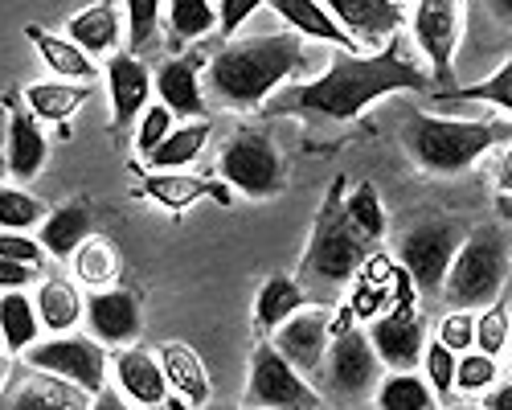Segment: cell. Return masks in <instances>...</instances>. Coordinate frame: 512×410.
Masks as SVG:
<instances>
[{
  "label": "cell",
  "mask_w": 512,
  "mask_h": 410,
  "mask_svg": "<svg viewBox=\"0 0 512 410\" xmlns=\"http://www.w3.org/2000/svg\"><path fill=\"white\" fill-rule=\"evenodd\" d=\"M394 91H435V78L426 74L414 58L398 50L390 41L381 54H357L345 50L328 62V70L312 82H300L275 99L263 103L267 115H300V119H320V123H345L357 119L369 103L386 99Z\"/></svg>",
  "instance_id": "1"
},
{
  "label": "cell",
  "mask_w": 512,
  "mask_h": 410,
  "mask_svg": "<svg viewBox=\"0 0 512 410\" xmlns=\"http://www.w3.org/2000/svg\"><path fill=\"white\" fill-rule=\"evenodd\" d=\"M308 66V46L300 33H263V37H242L230 46H222L209 58L205 87L213 103H222L230 111H250L275 95V87L291 74H300Z\"/></svg>",
  "instance_id": "2"
},
{
  "label": "cell",
  "mask_w": 512,
  "mask_h": 410,
  "mask_svg": "<svg viewBox=\"0 0 512 410\" xmlns=\"http://www.w3.org/2000/svg\"><path fill=\"white\" fill-rule=\"evenodd\" d=\"M402 140L410 156L422 164L426 173L455 177L508 140V123L496 119H459V115H431V111H414L402 107Z\"/></svg>",
  "instance_id": "3"
},
{
  "label": "cell",
  "mask_w": 512,
  "mask_h": 410,
  "mask_svg": "<svg viewBox=\"0 0 512 410\" xmlns=\"http://www.w3.org/2000/svg\"><path fill=\"white\" fill-rule=\"evenodd\" d=\"M508 287V230L504 226H480L463 234L455 246L451 267L439 283L447 308L480 312Z\"/></svg>",
  "instance_id": "4"
},
{
  "label": "cell",
  "mask_w": 512,
  "mask_h": 410,
  "mask_svg": "<svg viewBox=\"0 0 512 410\" xmlns=\"http://www.w3.org/2000/svg\"><path fill=\"white\" fill-rule=\"evenodd\" d=\"M365 259H369V242L353 230V222L345 218V205H340V193L332 189L320 218H316L300 283L324 287V292H340V287L365 267ZM312 287H304V292H312Z\"/></svg>",
  "instance_id": "5"
},
{
  "label": "cell",
  "mask_w": 512,
  "mask_h": 410,
  "mask_svg": "<svg viewBox=\"0 0 512 410\" xmlns=\"http://www.w3.org/2000/svg\"><path fill=\"white\" fill-rule=\"evenodd\" d=\"M377 382H381V361H377L369 337L353 324L336 328L324 349L320 374H316V386H324L320 398L336 402V406H361L373 398Z\"/></svg>",
  "instance_id": "6"
},
{
  "label": "cell",
  "mask_w": 512,
  "mask_h": 410,
  "mask_svg": "<svg viewBox=\"0 0 512 410\" xmlns=\"http://www.w3.org/2000/svg\"><path fill=\"white\" fill-rule=\"evenodd\" d=\"M463 234H467V226L459 218H431V222H418L402 234L398 259H402L406 275L414 279V292H422V296L439 292V283L451 267V255L463 242Z\"/></svg>",
  "instance_id": "7"
},
{
  "label": "cell",
  "mask_w": 512,
  "mask_h": 410,
  "mask_svg": "<svg viewBox=\"0 0 512 410\" xmlns=\"http://www.w3.org/2000/svg\"><path fill=\"white\" fill-rule=\"evenodd\" d=\"M29 369H46V374H58L74 386H82L91 398L107 386V349L95 337L82 333H54L50 341H33L25 353Z\"/></svg>",
  "instance_id": "8"
},
{
  "label": "cell",
  "mask_w": 512,
  "mask_h": 410,
  "mask_svg": "<svg viewBox=\"0 0 512 410\" xmlns=\"http://www.w3.org/2000/svg\"><path fill=\"white\" fill-rule=\"evenodd\" d=\"M250 406H275V410H312L324 406L320 390L295 369L271 341H263L250 357V382H246Z\"/></svg>",
  "instance_id": "9"
},
{
  "label": "cell",
  "mask_w": 512,
  "mask_h": 410,
  "mask_svg": "<svg viewBox=\"0 0 512 410\" xmlns=\"http://www.w3.org/2000/svg\"><path fill=\"white\" fill-rule=\"evenodd\" d=\"M218 173L230 189H238L246 197H275L283 189V156L267 136L242 132V136L226 140V148L218 156Z\"/></svg>",
  "instance_id": "10"
},
{
  "label": "cell",
  "mask_w": 512,
  "mask_h": 410,
  "mask_svg": "<svg viewBox=\"0 0 512 410\" xmlns=\"http://www.w3.org/2000/svg\"><path fill=\"white\" fill-rule=\"evenodd\" d=\"M463 33V0H418L414 9V41L422 58L435 66V91L455 87V50Z\"/></svg>",
  "instance_id": "11"
},
{
  "label": "cell",
  "mask_w": 512,
  "mask_h": 410,
  "mask_svg": "<svg viewBox=\"0 0 512 410\" xmlns=\"http://www.w3.org/2000/svg\"><path fill=\"white\" fill-rule=\"evenodd\" d=\"M332 341V312L328 308H300L291 312L275 333H271V345L300 369V374L316 386V374H320V361H324V349Z\"/></svg>",
  "instance_id": "12"
},
{
  "label": "cell",
  "mask_w": 512,
  "mask_h": 410,
  "mask_svg": "<svg viewBox=\"0 0 512 410\" xmlns=\"http://www.w3.org/2000/svg\"><path fill=\"white\" fill-rule=\"evenodd\" d=\"M365 337L386 369H418L426 333H422V320L414 316V304H398L386 316H373Z\"/></svg>",
  "instance_id": "13"
},
{
  "label": "cell",
  "mask_w": 512,
  "mask_h": 410,
  "mask_svg": "<svg viewBox=\"0 0 512 410\" xmlns=\"http://www.w3.org/2000/svg\"><path fill=\"white\" fill-rule=\"evenodd\" d=\"M82 320H87L91 337L103 345H132L144 328V312H140V296L123 292V287H99L91 292V300L82 304Z\"/></svg>",
  "instance_id": "14"
},
{
  "label": "cell",
  "mask_w": 512,
  "mask_h": 410,
  "mask_svg": "<svg viewBox=\"0 0 512 410\" xmlns=\"http://www.w3.org/2000/svg\"><path fill=\"white\" fill-rule=\"evenodd\" d=\"M320 5L340 21L357 46H377V41H390L398 33V25L406 21L402 0H320Z\"/></svg>",
  "instance_id": "15"
},
{
  "label": "cell",
  "mask_w": 512,
  "mask_h": 410,
  "mask_svg": "<svg viewBox=\"0 0 512 410\" xmlns=\"http://www.w3.org/2000/svg\"><path fill=\"white\" fill-rule=\"evenodd\" d=\"M107 95H111V115L115 128H127L152 99V70L144 66L140 54H115L107 62Z\"/></svg>",
  "instance_id": "16"
},
{
  "label": "cell",
  "mask_w": 512,
  "mask_h": 410,
  "mask_svg": "<svg viewBox=\"0 0 512 410\" xmlns=\"http://www.w3.org/2000/svg\"><path fill=\"white\" fill-rule=\"evenodd\" d=\"M0 406H13V410H82L91 406V394L58 378V374H46V369H33L29 378L13 382V390L0 394Z\"/></svg>",
  "instance_id": "17"
},
{
  "label": "cell",
  "mask_w": 512,
  "mask_h": 410,
  "mask_svg": "<svg viewBox=\"0 0 512 410\" xmlns=\"http://www.w3.org/2000/svg\"><path fill=\"white\" fill-rule=\"evenodd\" d=\"M201 62L197 58H168L152 74V95L185 119H205V91H201Z\"/></svg>",
  "instance_id": "18"
},
{
  "label": "cell",
  "mask_w": 512,
  "mask_h": 410,
  "mask_svg": "<svg viewBox=\"0 0 512 410\" xmlns=\"http://www.w3.org/2000/svg\"><path fill=\"white\" fill-rule=\"evenodd\" d=\"M115 382L132 406H164L168 382H164V369H160L156 353H148V349L123 345L115 353Z\"/></svg>",
  "instance_id": "19"
},
{
  "label": "cell",
  "mask_w": 512,
  "mask_h": 410,
  "mask_svg": "<svg viewBox=\"0 0 512 410\" xmlns=\"http://www.w3.org/2000/svg\"><path fill=\"white\" fill-rule=\"evenodd\" d=\"M5 160H9V173L17 181H33L41 177V169H46L50 160V144L46 136H41L33 111L25 107H13L9 111V123H5Z\"/></svg>",
  "instance_id": "20"
},
{
  "label": "cell",
  "mask_w": 512,
  "mask_h": 410,
  "mask_svg": "<svg viewBox=\"0 0 512 410\" xmlns=\"http://www.w3.org/2000/svg\"><path fill=\"white\" fill-rule=\"evenodd\" d=\"M156 361H160V369H164L168 390L181 394L185 406H205V402H209V394H213L209 369H205V361H201L185 341H164V345L156 349Z\"/></svg>",
  "instance_id": "21"
},
{
  "label": "cell",
  "mask_w": 512,
  "mask_h": 410,
  "mask_svg": "<svg viewBox=\"0 0 512 410\" xmlns=\"http://www.w3.org/2000/svg\"><path fill=\"white\" fill-rule=\"evenodd\" d=\"M136 193L148 197V201H156V205H164V210H173V214H185L197 197H218L222 205L230 201V193L222 185H213L205 177H189L185 169H156L152 177L140 181Z\"/></svg>",
  "instance_id": "22"
},
{
  "label": "cell",
  "mask_w": 512,
  "mask_h": 410,
  "mask_svg": "<svg viewBox=\"0 0 512 410\" xmlns=\"http://www.w3.org/2000/svg\"><path fill=\"white\" fill-rule=\"evenodd\" d=\"M267 5L300 37L328 41V46H336V50H357V41L345 29H340V21L320 5V0H267Z\"/></svg>",
  "instance_id": "23"
},
{
  "label": "cell",
  "mask_w": 512,
  "mask_h": 410,
  "mask_svg": "<svg viewBox=\"0 0 512 410\" xmlns=\"http://www.w3.org/2000/svg\"><path fill=\"white\" fill-rule=\"evenodd\" d=\"M25 37L29 46L41 54V62H46L58 78H70V82H91L99 74V66L91 62L87 50H78L70 37H58V33H46L41 25H25Z\"/></svg>",
  "instance_id": "24"
},
{
  "label": "cell",
  "mask_w": 512,
  "mask_h": 410,
  "mask_svg": "<svg viewBox=\"0 0 512 410\" xmlns=\"http://www.w3.org/2000/svg\"><path fill=\"white\" fill-rule=\"evenodd\" d=\"M66 37L74 41L78 50H87L91 58L95 54H111L123 37V21H119V9L115 5H91L66 21Z\"/></svg>",
  "instance_id": "25"
},
{
  "label": "cell",
  "mask_w": 512,
  "mask_h": 410,
  "mask_svg": "<svg viewBox=\"0 0 512 410\" xmlns=\"http://www.w3.org/2000/svg\"><path fill=\"white\" fill-rule=\"evenodd\" d=\"M308 304V292L300 279L291 275H271L263 287H259V300H254V328H259L263 337H271L275 328Z\"/></svg>",
  "instance_id": "26"
},
{
  "label": "cell",
  "mask_w": 512,
  "mask_h": 410,
  "mask_svg": "<svg viewBox=\"0 0 512 410\" xmlns=\"http://www.w3.org/2000/svg\"><path fill=\"white\" fill-rule=\"evenodd\" d=\"M87 99H91V87H87V82H70V78L29 82V87H25V107L33 111V119H46V123H62V119H70Z\"/></svg>",
  "instance_id": "27"
},
{
  "label": "cell",
  "mask_w": 512,
  "mask_h": 410,
  "mask_svg": "<svg viewBox=\"0 0 512 410\" xmlns=\"http://www.w3.org/2000/svg\"><path fill=\"white\" fill-rule=\"evenodd\" d=\"M82 287H74L70 279H46L37 287V320L41 328H50V333H70V328L82 320Z\"/></svg>",
  "instance_id": "28"
},
{
  "label": "cell",
  "mask_w": 512,
  "mask_h": 410,
  "mask_svg": "<svg viewBox=\"0 0 512 410\" xmlns=\"http://www.w3.org/2000/svg\"><path fill=\"white\" fill-rule=\"evenodd\" d=\"M74 283L78 287H91V292H99V287H111L119 279V251L111 238H99V234H87L78 246H74Z\"/></svg>",
  "instance_id": "29"
},
{
  "label": "cell",
  "mask_w": 512,
  "mask_h": 410,
  "mask_svg": "<svg viewBox=\"0 0 512 410\" xmlns=\"http://www.w3.org/2000/svg\"><path fill=\"white\" fill-rule=\"evenodd\" d=\"M426 95L435 99V107L463 111V107H472V103H488V107H496V111L508 115V107H512V66L500 62V70H492L484 82H476V87H443V91H426Z\"/></svg>",
  "instance_id": "30"
},
{
  "label": "cell",
  "mask_w": 512,
  "mask_h": 410,
  "mask_svg": "<svg viewBox=\"0 0 512 410\" xmlns=\"http://www.w3.org/2000/svg\"><path fill=\"white\" fill-rule=\"evenodd\" d=\"M369 402L381 410H431L439 398H435L431 382L418 378V369H390V374L377 382Z\"/></svg>",
  "instance_id": "31"
},
{
  "label": "cell",
  "mask_w": 512,
  "mask_h": 410,
  "mask_svg": "<svg viewBox=\"0 0 512 410\" xmlns=\"http://www.w3.org/2000/svg\"><path fill=\"white\" fill-rule=\"evenodd\" d=\"M87 234H91V210L87 205H78V201L58 205L54 214L41 218V246H46L50 255H58V259H70L74 246Z\"/></svg>",
  "instance_id": "32"
},
{
  "label": "cell",
  "mask_w": 512,
  "mask_h": 410,
  "mask_svg": "<svg viewBox=\"0 0 512 410\" xmlns=\"http://www.w3.org/2000/svg\"><path fill=\"white\" fill-rule=\"evenodd\" d=\"M209 144V123L205 119H193L185 123V128H173L168 132L144 160L152 164V169H185V164H193Z\"/></svg>",
  "instance_id": "33"
},
{
  "label": "cell",
  "mask_w": 512,
  "mask_h": 410,
  "mask_svg": "<svg viewBox=\"0 0 512 410\" xmlns=\"http://www.w3.org/2000/svg\"><path fill=\"white\" fill-rule=\"evenodd\" d=\"M41 333V320H37V308L33 300L21 292V287H9L5 296H0V337H5V345L13 353L29 349Z\"/></svg>",
  "instance_id": "34"
},
{
  "label": "cell",
  "mask_w": 512,
  "mask_h": 410,
  "mask_svg": "<svg viewBox=\"0 0 512 410\" xmlns=\"http://www.w3.org/2000/svg\"><path fill=\"white\" fill-rule=\"evenodd\" d=\"M218 25V5L213 0H168V33L177 41H197Z\"/></svg>",
  "instance_id": "35"
},
{
  "label": "cell",
  "mask_w": 512,
  "mask_h": 410,
  "mask_svg": "<svg viewBox=\"0 0 512 410\" xmlns=\"http://www.w3.org/2000/svg\"><path fill=\"white\" fill-rule=\"evenodd\" d=\"M340 205H345V218L365 242H377L386 234V210H381V197L373 185H357L349 197H340Z\"/></svg>",
  "instance_id": "36"
},
{
  "label": "cell",
  "mask_w": 512,
  "mask_h": 410,
  "mask_svg": "<svg viewBox=\"0 0 512 410\" xmlns=\"http://www.w3.org/2000/svg\"><path fill=\"white\" fill-rule=\"evenodd\" d=\"M496 378H500L496 357H488V353H472V349L455 353V378H451V390H459V394H484L488 386H496Z\"/></svg>",
  "instance_id": "37"
},
{
  "label": "cell",
  "mask_w": 512,
  "mask_h": 410,
  "mask_svg": "<svg viewBox=\"0 0 512 410\" xmlns=\"http://www.w3.org/2000/svg\"><path fill=\"white\" fill-rule=\"evenodd\" d=\"M508 333H512V316H508V296L500 292L492 304H484V312L476 316V345L488 357H500L508 349Z\"/></svg>",
  "instance_id": "38"
},
{
  "label": "cell",
  "mask_w": 512,
  "mask_h": 410,
  "mask_svg": "<svg viewBox=\"0 0 512 410\" xmlns=\"http://www.w3.org/2000/svg\"><path fill=\"white\" fill-rule=\"evenodd\" d=\"M160 5L164 0H123V9H127V54H144L156 41Z\"/></svg>",
  "instance_id": "39"
},
{
  "label": "cell",
  "mask_w": 512,
  "mask_h": 410,
  "mask_svg": "<svg viewBox=\"0 0 512 410\" xmlns=\"http://www.w3.org/2000/svg\"><path fill=\"white\" fill-rule=\"evenodd\" d=\"M46 210L25 189H0V230H33L41 226Z\"/></svg>",
  "instance_id": "40"
},
{
  "label": "cell",
  "mask_w": 512,
  "mask_h": 410,
  "mask_svg": "<svg viewBox=\"0 0 512 410\" xmlns=\"http://www.w3.org/2000/svg\"><path fill=\"white\" fill-rule=\"evenodd\" d=\"M422 369H426V382H431V390H435V398L443 402L447 394H451V378H455V353L447 349V345H422V361H418Z\"/></svg>",
  "instance_id": "41"
},
{
  "label": "cell",
  "mask_w": 512,
  "mask_h": 410,
  "mask_svg": "<svg viewBox=\"0 0 512 410\" xmlns=\"http://www.w3.org/2000/svg\"><path fill=\"white\" fill-rule=\"evenodd\" d=\"M439 345H447L451 353L472 349V345H476V312L447 308V316L439 320Z\"/></svg>",
  "instance_id": "42"
},
{
  "label": "cell",
  "mask_w": 512,
  "mask_h": 410,
  "mask_svg": "<svg viewBox=\"0 0 512 410\" xmlns=\"http://www.w3.org/2000/svg\"><path fill=\"white\" fill-rule=\"evenodd\" d=\"M173 119H177V115L168 111L164 103H152V107H144V111H140V132H136V148L148 156V152H152V148H156V144H160L168 132H173Z\"/></svg>",
  "instance_id": "43"
},
{
  "label": "cell",
  "mask_w": 512,
  "mask_h": 410,
  "mask_svg": "<svg viewBox=\"0 0 512 410\" xmlns=\"http://www.w3.org/2000/svg\"><path fill=\"white\" fill-rule=\"evenodd\" d=\"M0 255L17 259V263L41 267V255H46V246H41L37 238H29V230H0Z\"/></svg>",
  "instance_id": "44"
},
{
  "label": "cell",
  "mask_w": 512,
  "mask_h": 410,
  "mask_svg": "<svg viewBox=\"0 0 512 410\" xmlns=\"http://www.w3.org/2000/svg\"><path fill=\"white\" fill-rule=\"evenodd\" d=\"M263 5H267V0H222V5H218V25H213V29H218V33L230 41Z\"/></svg>",
  "instance_id": "45"
},
{
  "label": "cell",
  "mask_w": 512,
  "mask_h": 410,
  "mask_svg": "<svg viewBox=\"0 0 512 410\" xmlns=\"http://www.w3.org/2000/svg\"><path fill=\"white\" fill-rule=\"evenodd\" d=\"M41 279V267H33V263H17V259H5L0 255V287H29V283H37Z\"/></svg>",
  "instance_id": "46"
},
{
  "label": "cell",
  "mask_w": 512,
  "mask_h": 410,
  "mask_svg": "<svg viewBox=\"0 0 512 410\" xmlns=\"http://www.w3.org/2000/svg\"><path fill=\"white\" fill-rule=\"evenodd\" d=\"M508 402H512L508 382H500V390H492V386H488V398H484V406H488V410H508Z\"/></svg>",
  "instance_id": "47"
},
{
  "label": "cell",
  "mask_w": 512,
  "mask_h": 410,
  "mask_svg": "<svg viewBox=\"0 0 512 410\" xmlns=\"http://www.w3.org/2000/svg\"><path fill=\"white\" fill-rule=\"evenodd\" d=\"M9 173V160H5V111H0V177Z\"/></svg>",
  "instance_id": "48"
},
{
  "label": "cell",
  "mask_w": 512,
  "mask_h": 410,
  "mask_svg": "<svg viewBox=\"0 0 512 410\" xmlns=\"http://www.w3.org/2000/svg\"><path fill=\"white\" fill-rule=\"evenodd\" d=\"M0 349H5V337H0Z\"/></svg>",
  "instance_id": "49"
},
{
  "label": "cell",
  "mask_w": 512,
  "mask_h": 410,
  "mask_svg": "<svg viewBox=\"0 0 512 410\" xmlns=\"http://www.w3.org/2000/svg\"><path fill=\"white\" fill-rule=\"evenodd\" d=\"M0 378H5V369H0Z\"/></svg>",
  "instance_id": "50"
}]
</instances>
